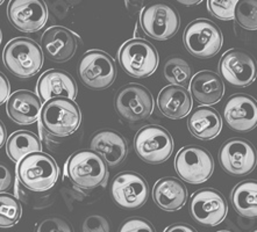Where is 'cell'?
<instances>
[{
	"label": "cell",
	"mask_w": 257,
	"mask_h": 232,
	"mask_svg": "<svg viewBox=\"0 0 257 232\" xmlns=\"http://www.w3.org/2000/svg\"><path fill=\"white\" fill-rule=\"evenodd\" d=\"M82 113L78 105L65 98L51 99L43 105L40 123L54 137H67L79 128Z\"/></svg>",
	"instance_id": "1"
},
{
	"label": "cell",
	"mask_w": 257,
	"mask_h": 232,
	"mask_svg": "<svg viewBox=\"0 0 257 232\" xmlns=\"http://www.w3.org/2000/svg\"><path fill=\"white\" fill-rule=\"evenodd\" d=\"M107 163L100 154L91 150L77 151L67 163V173L79 188L91 190L107 179Z\"/></svg>",
	"instance_id": "3"
},
{
	"label": "cell",
	"mask_w": 257,
	"mask_h": 232,
	"mask_svg": "<svg viewBox=\"0 0 257 232\" xmlns=\"http://www.w3.org/2000/svg\"><path fill=\"white\" fill-rule=\"evenodd\" d=\"M42 49L35 41L18 38L4 48L3 61L6 69L19 78H31L39 73L43 65Z\"/></svg>",
	"instance_id": "2"
},
{
	"label": "cell",
	"mask_w": 257,
	"mask_h": 232,
	"mask_svg": "<svg viewBox=\"0 0 257 232\" xmlns=\"http://www.w3.org/2000/svg\"><path fill=\"white\" fill-rule=\"evenodd\" d=\"M78 73L82 83L91 90H106L114 83L116 66L105 51L90 50L80 58Z\"/></svg>",
	"instance_id": "9"
},
{
	"label": "cell",
	"mask_w": 257,
	"mask_h": 232,
	"mask_svg": "<svg viewBox=\"0 0 257 232\" xmlns=\"http://www.w3.org/2000/svg\"><path fill=\"white\" fill-rule=\"evenodd\" d=\"M227 211L225 196L213 188L197 190L191 197V216L201 225L216 226L226 218Z\"/></svg>",
	"instance_id": "15"
},
{
	"label": "cell",
	"mask_w": 257,
	"mask_h": 232,
	"mask_svg": "<svg viewBox=\"0 0 257 232\" xmlns=\"http://www.w3.org/2000/svg\"><path fill=\"white\" fill-rule=\"evenodd\" d=\"M111 193L116 205L133 210L141 208L148 200L149 186L139 173L123 172L113 180Z\"/></svg>",
	"instance_id": "14"
},
{
	"label": "cell",
	"mask_w": 257,
	"mask_h": 232,
	"mask_svg": "<svg viewBox=\"0 0 257 232\" xmlns=\"http://www.w3.org/2000/svg\"><path fill=\"white\" fill-rule=\"evenodd\" d=\"M183 41L191 55L206 60L219 53L223 38L221 31L214 22L207 19H198L187 26Z\"/></svg>",
	"instance_id": "7"
},
{
	"label": "cell",
	"mask_w": 257,
	"mask_h": 232,
	"mask_svg": "<svg viewBox=\"0 0 257 232\" xmlns=\"http://www.w3.org/2000/svg\"><path fill=\"white\" fill-rule=\"evenodd\" d=\"M83 232H109V223L105 217L93 215L84 220Z\"/></svg>",
	"instance_id": "34"
},
{
	"label": "cell",
	"mask_w": 257,
	"mask_h": 232,
	"mask_svg": "<svg viewBox=\"0 0 257 232\" xmlns=\"http://www.w3.org/2000/svg\"><path fill=\"white\" fill-rule=\"evenodd\" d=\"M190 90L198 104L208 107L221 100L225 93V85L218 73L205 70L194 75L190 83Z\"/></svg>",
	"instance_id": "22"
},
{
	"label": "cell",
	"mask_w": 257,
	"mask_h": 232,
	"mask_svg": "<svg viewBox=\"0 0 257 232\" xmlns=\"http://www.w3.org/2000/svg\"><path fill=\"white\" fill-rule=\"evenodd\" d=\"M35 232H73L70 223L61 217H48L38 224Z\"/></svg>",
	"instance_id": "32"
},
{
	"label": "cell",
	"mask_w": 257,
	"mask_h": 232,
	"mask_svg": "<svg viewBox=\"0 0 257 232\" xmlns=\"http://www.w3.org/2000/svg\"><path fill=\"white\" fill-rule=\"evenodd\" d=\"M42 108L43 106L38 95L26 90L14 92L6 105L9 116L21 126L35 123L41 116Z\"/></svg>",
	"instance_id": "19"
},
{
	"label": "cell",
	"mask_w": 257,
	"mask_h": 232,
	"mask_svg": "<svg viewBox=\"0 0 257 232\" xmlns=\"http://www.w3.org/2000/svg\"><path fill=\"white\" fill-rule=\"evenodd\" d=\"M7 17L18 31L35 33L46 25L48 11L42 0H14L7 7Z\"/></svg>",
	"instance_id": "16"
},
{
	"label": "cell",
	"mask_w": 257,
	"mask_h": 232,
	"mask_svg": "<svg viewBox=\"0 0 257 232\" xmlns=\"http://www.w3.org/2000/svg\"><path fill=\"white\" fill-rule=\"evenodd\" d=\"M154 105L152 93L139 84L124 85L117 91L114 99L115 110L128 123H139L149 119Z\"/></svg>",
	"instance_id": "6"
},
{
	"label": "cell",
	"mask_w": 257,
	"mask_h": 232,
	"mask_svg": "<svg viewBox=\"0 0 257 232\" xmlns=\"http://www.w3.org/2000/svg\"><path fill=\"white\" fill-rule=\"evenodd\" d=\"M175 168L182 180L198 185L207 181L214 171V160L206 149L185 146L179 150L175 159Z\"/></svg>",
	"instance_id": "11"
},
{
	"label": "cell",
	"mask_w": 257,
	"mask_h": 232,
	"mask_svg": "<svg viewBox=\"0 0 257 232\" xmlns=\"http://www.w3.org/2000/svg\"><path fill=\"white\" fill-rule=\"evenodd\" d=\"M90 146L92 151L104 158L108 166H116L122 163L128 153L126 139L119 132L111 129L95 132Z\"/></svg>",
	"instance_id": "21"
},
{
	"label": "cell",
	"mask_w": 257,
	"mask_h": 232,
	"mask_svg": "<svg viewBox=\"0 0 257 232\" xmlns=\"http://www.w3.org/2000/svg\"><path fill=\"white\" fill-rule=\"evenodd\" d=\"M0 132H2V139H0V145H4V143L6 141V129L5 126H4L3 122L0 123Z\"/></svg>",
	"instance_id": "38"
},
{
	"label": "cell",
	"mask_w": 257,
	"mask_h": 232,
	"mask_svg": "<svg viewBox=\"0 0 257 232\" xmlns=\"http://www.w3.org/2000/svg\"><path fill=\"white\" fill-rule=\"evenodd\" d=\"M219 71L228 84L247 87L255 82L257 77V62L248 51L230 49L222 55Z\"/></svg>",
	"instance_id": "13"
},
{
	"label": "cell",
	"mask_w": 257,
	"mask_h": 232,
	"mask_svg": "<svg viewBox=\"0 0 257 232\" xmlns=\"http://www.w3.org/2000/svg\"><path fill=\"white\" fill-rule=\"evenodd\" d=\"M228 127L237 132H248L257 126V101L248 94H234L223 107Z\"/></svg>",
	"instance_id": "17"
},
{
	"label": "cell",
	"mask_w": 257,
	"mask_h": 232,
	"mask_svg": "<svg viewBox=\"0 0 257 232\" xmlns=\"http://www.w3.org/2000/svg\"><path fill=\"white\" fill-rule=\"evenodd\" d=\"M164 232H197L191 225L184 223H177L174 225L168 226Z\"/></svg>",
	"instance_id": "37"
},
{
	"label": "cell",
	"mask_w": 257,
	"mask_h": 232,
	"mask_svg": "<svg viewBox=\"0 0 257 232\" xmlns=\"http://www.w3.org/2000/svg\"><path fill=\"white\" fill-rule=\"evenodd\" d=\"M140 24L147 36L157 41H164L178 32L181 18L170 5L162 3L149 4L142 10Z\"/></svg>",
	"instance_id": "10"
},
{
	"label": "cell",
	"mask_w": 257,
	"mask_h": 232,
	"mask_svg": "<svg viewBox=\"0 0 257 232\" xmlns=\"http://www.w3.org/2000/svg\"><path fill=\"white\" fill-rule=\"evenodd\" d=\"M164 77L171 85L184 87L192 80V70L183 58L171 57L165 62Z\"/></svg>",
	"instance_id": "28"
},
{
	"label": "cell",
	"mask_w": 257,
	"mask_h": 232,
	"mask_svg": "<svg viewBox=\"0 0 257 232\" xmlns=\"http://www.w3.org/2000/svg\"><path fill=\"white\" fill-rule=\"evenodd\" d=\"M138 156L149 164H162L174 152L170 132L157 124H149L139 130L134 141Z\"/></svg>",
	"instance_id": "8"
},
{
	"label": "cell",
	"mask_w": 257,
	"mask_h": 232,
	"mask_svg": "<svg viewBox=\"0 0 257 232\" xmlns=\"http://www.w3.org/2000/svg\"><path fill=\"white\" fill-rule=\"evenodd\" d=\"M0 84H2V94H0V104H4L6 100L10 99V92H11V87H10V83L9 80L4 73H0Z\"/></svg>",
	"instance_id": "36"
},
{
	"label": "cell",
	"mask_w": 257,
	"mask_h": 232,
	"mask_svg": "<svg viewBox=\"0 0 257 232\" xmlns=\"http://www.w3.org/2000/svg\"><path fill=\"white\" fill-rule=\"evenodd\" d=\"M41 48L46 56L56 63H64L73 57L78 48V38L71 31L55 26L48 28L41 38Z\"/></svg>",
	"instance_id": "18"
},
{
	"label": "cell",
	"mask_w": 257,
	"mask_h": 232,
	"mask_svg": "<svg viewBox=\"0 0 257 232\" xmlns=\"http://www.w3.org/2000/svg\"><path fill=\"white\" fill-rule=\"evenodd\" d=\"M21 205L13 195L2 193L0 195V225L10 227L18 223L21 217Z\"/></svg>",
	"instance_id": "29"
},
{
	"label": "cell",
	"mask_w": 257,
	"mask_h": 232,
	"mask_svg": "<svg viewBox=\"0 0 257 232\" xmlns=\"http://www.w3.org/2000/svg\"><path fill=\"white\" fill-rule=\"evenodd\" d=\"M18 178L29 190L46 191L56 183L58 168L48 154L32 153L18 165Z\"/></svg>",
	"instance_id": "4"
},
{
	"label": "cell",
	"mask_w": 257,
	"mask_h": 232,
	"mask_svg": "<svg viewBox=\"0 0 257 232\" xmlns=\"http://www.w3.org/2000/svg\"><path fill=\"white\" fill-rule=\"evenodd\" d=\"M160 112L171 120H181L192 109V99L185 87L169 85L160 92L157 98Z\"/></svg>",
	"instance_id": "23"
},
{
	"label": "cell",
	"mask_w": 257,
	"mask_h": 232,
	"mask_svg": "<svg viewBox=\"0 0 257 232\" xmlns=\"http://www.w3.org/2000/svg\"><path fill=\"white\" fill-rule=\"evenodd\" d=\"M238 2L230 0V2H216L211 0L207 2V9L213 17L220 20H233L235 19V9Z\"/></svg>",
	"instance_id": "31"
},
{
	"label": "cell",
	"mask_w": 257,
	"mask_h": 232,
	"mask_svg": "<svg viewBox=\"0 0 257 232\" xmlns=\"http://www.w3.org/2000/svg\"><path fill=\"white\" fill-rule=\"evenodd\" d=\"M220 232H229V231H220Z\"/></svg>",
	"instance_id": "41"
},
{
	"label": "cell",
	"mask_w": 257,
	"mask_h": 232,
	"mask_svg": "<svg viewBox=\"0 0 257 232\" xmlns=\"http://www.w3.org/2000/svg\"><path fill=\"white\" fill-rule=\"evenodd\" d=\"M251 232H257V227H256V229H255V230H252Z\"/></svg>",
	"instance_id": "40"
},
{
	"label": "cell",
	"mask_w": 257,
	"mask_h": 232,
	"mask_svg": "<svg viewBox=\"0 0 257 232\" xmlns=\"http://www.w3.org/2000/svg\"><path fill=\"white\" fill-rule=\"evenodd\" d=\"M235 21L247 31H257V0H242L235 9Z\"/></svg>",
	"instance_id": "30"
},
{
	"label": "cell",
	"mask_w": 257,
	"mask_h": 232,
	"mask_svg": "<svg viewBox=\"0 0 257 232\" xmlns=\"http://www.w3.org/2000/svg\"><path fill=\"white\" fill-rule=\"evenodd\" d=\"M155 203L165 211H176L185 204L187 189L181 180L176 178H163L155 183L153 189Z\"/></svg>",
	"instance_id": "24"
},
{
	"label": "cell",
	"mask_w": 257,
	"mask_h": 232,
	"mask_svg": "<svg viewBox=\"0 0 257 232\" xmlns=\"http://www.w3.org/2000/svg\"><path fill=\"white\" fill-rule=\"evenodd\" d=\"M119 62L124 72L134 78H146L159 66V54L152 43L142 39L124 42L119 50Z\"/></svg>",
	"instance_id": "5"
},
{
	"label": "cell",
	"mask_w": 257,
	"mask_h": 232,
	"mask_svg": "<svg viewBox=\"0 0 257 232\" xmlns=\"http://www.w3.org/2000/svg\"><path fill=\"white\" fill-rule=\"evenodd\" d=\"M219 161L228 174L235 176L247 175L256 167V149L247 139H228L220 148Z\"/></svg>",
	"instance_id": "12"
},
{
	"label": "cell",
	"mask_w": 257,
	"mask_h": 232,
	"mask_svg": "<svg viewBox=\"0 0 257 232\" xmlns=\"http://www.w3.org/2000/svg\"><path fill=\"white\" fill-rule=\"evenodd\" d=\"M181 4H183V5H185V6H192V5H196V4H199L200 3V0H197V2H179Z\"/></svg>",
	"instance_id": "39"
},
{
	"label": "cell",
	"mask_w": 257,
	"mask_h": 232,
	"mask_svg": "<svg viewBox=\"0 0 257 232\" xmlns=\"http://www.w3.org/2000/svg\"><path fill=\"white\" fill-rule=\"evenodd\" d=\"M232 204L235 210L245 218H257V180H244L234 187Z\"/></svg>",
	"instance_id": "26"
},
{
	"label": "cell",
	"mask_w": 257,
	"mask_h": 232,
	"mask_svg": "<svg viewBox=\"0 0 257 232\" xmlns=\"http://www.w3.org/2000/svg\"><path fill=\"white\" fill-rule=\"evenodd\" d=\"M0 169H2V186H0V190H2V193H4V191H6L11 186H12L13 178H12V174H11L10 169L6 166L2 165V166H0Z\"/></svg>",
	"instance_id": "35"
},
{
	"label": "cell",
	"mask_w": 257,
	"mask_h": 232,
	"mask_svg": "<svg viewBox=\"0 0 257 232\" xmlns=\"http://www.w3.org/2000/svg\"><path fill=\"white\" fill-rule=\"evenodd\" d=\"M189 129L196 138L210 141L220 134L222 121L219 113L211 107H198L189 119Z\"/></svg>",
	"instance_id": "25"
},
{
	"label": "cell",
	"mask_w": 257,
	"mask_h": 232,
	"mask_svg": "<svg viewBox=\"0 0 257 232\" xmlns=\"http://www.w3.org/2000/svg\"><path fill=\"white\" fill-rule=\"evenodd\" d=\"M38 93L46 102L57 98L73 100L77 97V85L68 72L62 70H49L39 79Z\"/></svg>",
	"instance_id": "20"
},
{
	"label": "cell",
	"mask_w": 257,
	"mask_h": 232,
	"mask_svg": "<svg viewBox=\"0 0 257 232\" xmlns=\"http://www.w3.org/2000/svg\"><path fill=\"white\" fill-rule=\"evenodd\" d=\"M40 138L31 131H17L6 143V152L16 163H20L32 153L42 152Z\"/></svg>",
	"instance_id": "27"
},
{
	"label": "cell",
	"mask_w": 257,
	"mask_h": 232,
	"mask_svg": "<svg viewBox=\"0 0 257 232\" xmlns=\"http://www.w3.org/2000/svg\"><path fill=\"white\" fill-rule=\"evenodd\" d=\"M119 232H156L153 224L142 217H131L121 224Z\"/></svg>",
	"instance_id": "33"
}]
</instances>
